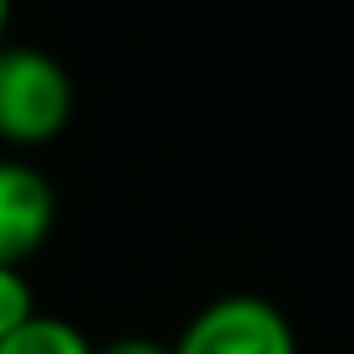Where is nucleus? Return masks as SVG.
Masks as SVG:
<instances>
[{"instance_id":"nucleus-1","label":"nucleus","mask_w":354,"mask_h":354,"mask_svg":"<svg viewBox=\"0 0 354 354\" xmlns=\"http://www.w3.org/2000/svg\"><path fill=\"white\" fill-rule=\"evenodd\" d=\"M78 107L73 73L39 44H0V141L15 151L49 146Z\"/></svg>"},{"instance_id":"nucleus-2","label":"nucleus","mask_w":354,"mask_h":354,"mask_svg":"<svg viewBox=\"0 0 354 354\" xmlns=\"http://www.w3.org/2000/svg\"><path fill=\"white\" fill-rule=\"evenodd\" d=\"M175 354H301V339L277 301L233 291L189 315Z\"/></svg>"},{"instance_id":"nucleus-3","label":"nucleus","mask_w":354,"mask_h":354,"mask_svg":"<svg viewBox=\"0 0 354 354\" xmlns=\"http://www.w3.org/2000/svg\"><path fill=\"white\" fill-rule=\"evenodd\" d=\"M59 223V194L30 160H0V267H25Z\"/></svg>"},{"instance_id":"nucleus-4","label":"nucleus","mask_w":354,"mask_h":354,"mask_svg":"<svg viewBox=\"0 0 354 354\" xmlns=\"http://www.w3.org/2000/svg\"><path fill=\"white\" fill-rule=\"evenodd\" d=\"M0 354H97V344L68 325L64 315H35L25 330H15L10 339H0Z\"/></svg>"},{"instance_id":"nucleus-5","label":"nucleus","mask_w":354,"mask_h":354,"mask_svg":"<svg viewBox=\"0 0 354 354\" xmlns=\"http://www.w3.org/2000/svg\"><path fill=\"white\" fill-rule=\"evenodd\" d=\"M35 315H39V301H35V286H30L25 267H0V339L25 330Z\"/></svg>"},{"instance_id":"nucleus-6","label":"nucleus","mask_w":354,"mask_h":354,"mask_svg":"<svg viewBox=\"0 0 354 354\" xmlns=\"http://www.w3.org/2000/svg\"><path fill=\"white\" fill-rule=\"evenodd\" d=\"M97 354H175V344H160L151 335H117V339L97 344Z\"/></svg>"},{"instance_id":"nucleus-7","label":"nucleus","mask_w":354,"mask_h":354,"mask_svg":"<svg viewBox=\"0 0 354 354\" xmlns=\"http://www.w3.org/2000/svg\"><path fill=\"white\" fill-rule=\"evenodd\" d=\"M10 10H15V0H0V44H6V30H10Z\"/></svg>"}]
</instances>
